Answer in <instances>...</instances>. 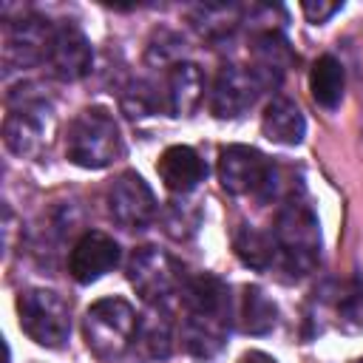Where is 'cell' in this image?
Masks as SVG:
<instances>
[{
    "label": "cell",
    "instance_id": "1",
    "mask_svg": "<svg viewBox=\"0 0 363 363\" xmlns=\"http://www.w3.org/2000/svg\"><path fill=\"white\" fill-rule=\"evenodd\" d=\"M182 303L187 312L182 332L184 349L193 357H213L230 332V286L210 272L187 278Z\"/></svg>",
    "mask_w": 363,
    "mask_h": 363
},
{
    "label": "cell",
    "instance_id": "2",
    "mask_svg": "<svg viewBox=\"0 0 363 363\" xmlns=\"http://www.w3.org/2000/svg\"><path fill=\"white\" fill-rule=\"evenodd\" d=\"M65 153L68 162L85 170L108 167L122 156V136L116 119L105 108H85L79 111L65 136Z\"/></svg>",
    "mask_w": 363,
    "mask_h": 363
},
{
    "label": "cell",
    "instance_id": "3",
    "mask_svg": "<svg viewBox=\"0 0 363 363\" xmlns=\"http://www.w3.org/2000/svg\"><path fill=\"white\" fill-rule=\"evenodd\" d=\"M272 233H275L284 267L292 275H306L315 269L320 258V224H318L315 210L303 199L289 196L284 201Z\"/></svg>",
    "mask_w": 363,
    "mask_h": 363
},
{
    "label": "cell",
    "instance_id": "4",
    "mask_svg": "<svg viewBox=\"0 0 363 363\" xmlns=\"http://www.w3.org/2000/svg\"><path fill=\"white\" fill-rule=\"evenodd\" d=\"M136 323L139 315L125 298H102L85 312V343L99 360H116L130 352Z\"/></svg>",
    "mask_w": 363,
    "mask_h": 363
},
{
    "label": "cell",
    "instance_id": "5",
    "mask_svg": "<svg viewBox=\"0 0 363 363\" xmlns=\"http://www.w3.org/2000/svg\"><path fill=\"white\" fill-rule=\"evenodd\" d=\"M57 130L54 111L40 96H26L20 105H11L3 119V142L14 156L34 159L48 150Z\"/></svg>",
    "mask_w": 363,
    "mask_h": 363
},
{
    "label": "cell",
    "instance_id": "6",
    "mask_svg": "<svg viewBox=\"0 0 363 363\" xmlns=\"http://www.w3.org/2000/svg\"><path fill=\"white\" fill-rule=\"evenodd\" d=\"M20 329L45 349H60L71 335V309L51 289H26L17 298Z\"/></svg>",
    "mask_w": 363,
    "mask_h": 363
},
{
    "label": "cell",
    "instance_id": "7",
    "mask_svg": "<svg viewBox=\"0 0 363 363\" xmlns=\"http://www.w3.org/2000/svg\"><path fill=\"white\" fill-rule=\"evenodd\" d=\"M275 164L250 145H227L218 153V182L233 196L261 193L264 199L275 193Z\"/></svg>",
    "mask_w": 363,
    "mask_h": 363
},
{
    "label": "cell",
    "instance_id": "8",
    "mask_svg": "<svg viewBox=\"0 0 363 363\" xmlns=\"http://www.w3.org/2000/svg\"><path fill=\"white\" fill-rule=\"evenodd\" d=\"M128 278L147 306L164 303L170 295L182 292L187 284L184 267L170 252L156 250V247H142L133 252L128 264Z\"/></svg>",
    "mask_w": 363,
    "mask_h": 363
},
{
    "label": "cell",
    "instance_id": "9",
    "mask_svg": "<svg viewBox=\"0 0 363 363\" xmlns=\"http://www.w3.org/2000/svg\"><path fill=\"white\" fill-rule=\"evenodd\" d=\"M108 213L119 227L142 230L156 218L159 204L150 184L139 173L125 170L122 176H116V182L108 190Z\"/></svg>",
    "mask_w": 363,
    "mask_h": 363
},
{
    "label": "cell",
    "instance_id": "10",
    "mask_svg": "<svg viewBox=\"0 0 363 363\" xmlns=\"http://www.w3.org/2000/svg\"><path fill=\"white\" fill-rule=\"evenodd\" d=\"M54 26L43 17L26 14L20 20H9L6 26V65L11 68H31L37 62H48V51L54 43Z\"/></svg>",
    "mask_w": 363,
    "mask_h": 363
},
{
    "label": "cell",
    "instance_id": "11",
    "mask_svg": "<svg viewBox=\"0 0 363 363\" xmlns=\"http://www.w3.org/2000/svg\"><path fill=\"white\" fill-rule=\"evenodd\" d=\"M264 82L258 79V74L252 68H241V65H224L213 82V94H210V111L218 119H235L241 116L247 108L255 105V99L264 94Z\"/></svg>",
    "mask_w": 363,
    "mask_h": 363
},
{
    "label": "cell",
    "instance_id": "12",
    "mask_svg": "<svg viewBox=\"0 0 363 363\" xmlns=\"http://www.w3.org/2000/svg\"><path fill=\"white\" fill-rule=\"evenodd\" d=\"M94 48L77 23H62L54 31V43L48 51V68L62 82H77L91 74Z\"/></svg>",
    "mask_w": 363,
    "mask_h": 363
},
{
    "label": "cell",
    "instance_id": "13",
    "mask_svg": "<svg viewBox=\"0 0 363 363\" xmlns=\"http://www.w3.org/2000/svg\"><path fill=\"white\" fill-rule=\"evenodd\" d=\"M116 264H119V244L99 230L82 233L79 241L71 247V255H68V272L77 284L99 281Z\"/></svg>",
    "mask_w": 363,
    "mask_h": 363
},
{
    "label": "cell",
    "instance_id": "14",
    "mask_svg": "<svg viewBox=\"0 0 363 363\" xmlns=\"http://www.w3.org/2000/svg\"><path fill=\"white\" fill-rule=\"evenodd\" d=\"M204 99V74L196 62H173L162 85V111L170 116H190Z\"/></svg>",
    "mask_w": 363,
    "mask_h": 363
},
{
    "label": "cell",
    "instance_id": "15",
    "mask_svg": "<svg viewBox=\"0 0 363 363\" xmlns=\"http://www.w3.org/2000/svg\"><path fill=\"white\" fill-rule=\"evenodd\" d=\"M156 170H159V179L164 182V187L170 193H179V196L196 190L199 182H204V176H207L204 159L187 145H170L159 156Z\"/></svg>",
    "mask_w": 363,
    "mask_h": 363
},
{
    "label": "cell",
    "instance_id": "16",
    "mask_svg": "<svg viewBox=\"0 0 363 363\" xmlns=\"http://www.w3.org/2000/svg\"><path fill=\"white\" fill-rule=\"evenodd\" d=\"M170 349H173V320L162 303H153L145 315H139L130 352L139 360L150 363V360H164Z\"/></svg>",
    "mask_w": 363,
    "mask_h": 363
},
{
    "label": "cell",
    "instance_id": "17",
    "mask_svg": "<svg viewBox=\"0 0 363 363\" xmlns=\"http://www.w3.org/2000/svg\"><path fill=\"white\" fill-rule=\"evenodd\" d=\"M261 130L275 145H301L306 133V122L301 108L289 96H272L261 116Z\"/></svg>",
    "mask_w": 363,
    "mask_h": 363
},
{
    "label": "cell",
    "instance_id": "18",
    "mask_svg": "<svg viewBox=\"0 0 363 363\" xmlns=\"http://www.w3.org/2000/svg\"><path fill=\"white\" fill-rule=\"evenodd\" d=\"M292 62V51L286 40L278 31H261L252 43V71L264 82V88H275L284 77V71Z\"/></svg>",
    "mask_w": 363,
    "mask_h": 363
},
{
    "label": "cell",
    "instance_id": "19",
    "mask_svg": "<svg viewBox=\"0 0 363 363\" xmlns=\"http://www.w3.org/2000/svg\"><path fill=\"white\" fill-rule=\"evenodd\" d=\"M343 88H346V74H343V65L337 57L332 54H323L315 60L312 71H309V91H312V99L332 111L340 105L343 99Z\"/></svg>",
    "mask_w": 363,
    "mask_h": 363
},
{
    "label": "cell",
    "instance_id": "20",
    "mask_svg": "<svg viewBox=\"0 0 363 363\" xmlns=\"http://www.w3.org/2000/svg\"><path fill=\"white\" fill-rule=\"evenodd\" d=\"M235 255L252 267V269H269L275 264V258H281L278 252V241H275V233H264L258 227H250L244 224L238 233H235Z\"/></svg>",
    "mask_w": 363,
    "mask_h": 363
},
{
    "label": "cell",
    "instance_id": "21",
    "mask_svg": "<svg viewBox=\"0 0 363 363\" xmlns=\"http://www.w3.org/2000/svg\"><path fill=\"white\" fill-rule=\"evenodd\" d=\"M244 332L250 335H267L278 323V306L261 286H244Z\"/></svg>",
    "mask_w": 363,
    "mask_h": 363
},
{
    "label": "cell",
    "instance_id": "22",
    "mask_svg": "<svg viewBox=\"0 0 363 363\" xmlns=\"http://www.w3.org/2000/svg\"><path fill=\"white\" fill-rule=\"evenodd\" d=\"M337 323L346 332H363V284L349 286L337 298Z\"/></svg>",
    "mask_w": 363,
    "mask_h": 363
},
{
    "label": "cell",
    "instance_id": "23",
    "mask_svg": "<svg viewBox=\"0 0 363 363\" xmlns=\"http://www.w3.org/2000/svg\"><path fill=\"white\" fill-rule=\"evenodd\" d=\"M199 227V210H193L190 204H170L167 213H164V230L173 235V238H190Z\"/></svg>",
    "mask_w": 363,
    "mask_h": 363
},
{
    "label": "cell",
    "instance_id": "24",
    "mask_svg": "<svg viewBox=\"0 0 363 363\" xmlns=\"http://www.w3.org/2000/svg\"><path fill=\"white\" fill-rule=\"evenodd\" d=\"M301 9H303V14H306V20H309V23H326L335 11H340V9H343V3H323V0L312 3V0H303V3H301Z\"/></svg>",
    "mask_w": 363,
    "mask_h": 363
},
{
    "label": "cell",
    "instance_id": "25",
    "mask_svg": "<svg viewBox=\"0 0 363 363\" xmlns=\"http://www.w3.org/2000/svg\"><path fill=\"white\" fill-rule=\"evenodd\" d=\"M238 363H278V360H275V357H269L267 352H247Z\"/></svg>",
    "mask_w": 363,
    "mask_h": 363
},
{
    "label": "cell",
    "instance_id": "26",
    "mask_svg": "<svg viewBox=\"0 0 363 363\" xmlns=\"http://www.w3.org/2000/svg\"><path fill=\"white\" fill-rule=\"evenodd\" d=\"M354 363H363V357H357V360H354Z\"/></svg>",
    "mask_w": 363,
    "mask_h": 363
}]
</instances>
